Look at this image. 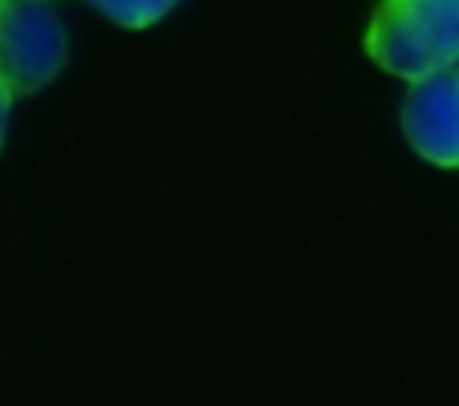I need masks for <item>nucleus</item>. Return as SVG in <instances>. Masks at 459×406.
<instances>
[{"label": "nucleus", "mask_w": 459, "mask_h": 406, "mask_svg": "<svg viewBox=\"0 0 459 406\" xmlns=\"http://www.w3.org/2000/svg\"><path fill=\"white\" fill-rule=\"evenodd\" d=\"M90 4L122 29H147L155 21H163L179 0H90Z\"/></svg>", "instance_id": "nucleus-4"}, {"label": "nucleus", "mask_w": 459, "mask_h": 406, "mask_svg": "<svg viewBox=\"0 0 459 406\" xmlns=\"http://www.w3.org/2000/svg\"><path fill=\"white\" fill-rule=\"evenodd\" d=\"M13 86L0 78V143H4V126H9V110H13Z\"/></svg>", "instance_id": "nucleus-5"}, {"label": "nucleus", "mask_w": 459, "mask_h": 406, "mask_svg": "<svg viewBox=\"0 0 459 406\" xmlns=\"http://www.w3.org/2000/svg\"><path fill=\"white\" fill-rule=\"evenodd\" d=\"M65 65V25L49 0H0V78L13 94L45 90Z\"/></svg>", "instance_id": "nucleus-2"}, {"label": "nucleus", "mask_w": 459, "mask_h": 406, "mask_svg": "<svg viewBox=\"0 0 459 406\" xmlns=\"http://www.w3.org/2000/svg\"><path fill=\"white\" fill-rule=\"evenodd\" d=\"M403 130L427 163L459 167V65L411 82Z\"/></svg>", "instance_id": "nucleus-3"}, {"label": "nucleus", "mask_w": 459, "mask_h": 406, "mask_svg": "<svg viewBox=\"0 0 459 406\" xmlns=\"http://www.w3.org/2000/svg\"><path fill=\"white\" fill-rule=\"evenodd\" d=\"M366 53L407 82L459 65V0H382Z\"/></svg>", "instance_id": "nucleus-1"}]
</instances>
